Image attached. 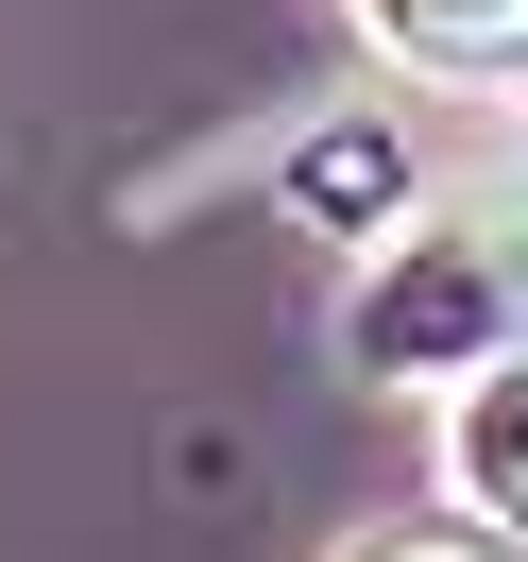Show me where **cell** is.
Segmentation results:
<instances>
[{
	"mask_svg": "<svg viewBox=\"0 0 528 562\" xmlns=\"http://www.w3.org/2000/svg\"><path fill=\"white\" fill-rule=\"evenodd\" d=\"M528 324V222H426L358 290V375H478Z\"/></svg>",
	"mask_w": 528,
	"mask_h": 562,
	"instance_id": "1",
	"label": "cell"
},
{
	"mask_svg": "<svg viewBox=\"0 0 528 562\" xmlns=\"http://www.w3.org/2000/svg\"><path fill=\"white\" fill-rule=\"evenodd\" d=\"M443 477H460V512H478L494 546H528V341L460 375V426H443Z\"/></svg>",
	"mask_w": 528,
	"mask_h": 562,
	"instance_id": "2",
	"label": "cell"
},
{
	"mask_svg": "<svg viewBox=\"0 0 528 562\" xmlns=\"http://www.w3.org/2000/svg\"><path fill=\"white\" fill-rule=\"evenodd\" d=\"M392 52H426V69H512L528 52V0H358Z\"/></svg>",
	"mask_w": 528,
	"mask_h": 562,
	"instance_id": "3",
	"label": "cell"
},
{
	"mask_svg": "<svg viewBox=\"0 0 528 562\" xmlns=\"http://www.w3.org/2000/svg\"><path fill=\"white\" fill-rule=\"evenodd\" d=\"M307 205L392 222V205H409V154H392V137H324V154H307Z\"/></svg>",
	"mask_w": 528,
	"mask_h": 562,
	"instance_id": "4",
	"label": "cell"
},
{
	"mask_svg": "<svg viewBox=\"0 0 528 562\" xmlns=\"http://www.w3.org/2000/svg\"><path fill=\"white\" fill-rule=\"evenodd\" d=\"M358 562H478V546H358Z\"/></svg>",
	"mask_w": 528,
	"mask_h": 562,
	"instance_id": "5",
	"label": "cell"
}]
</instances>
